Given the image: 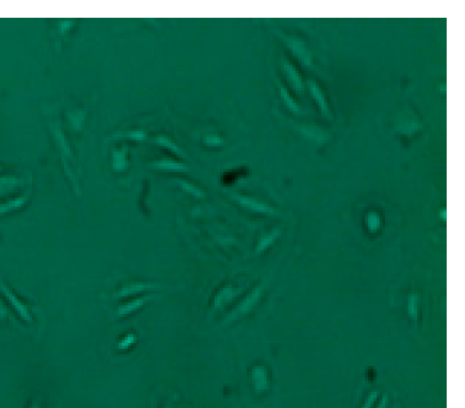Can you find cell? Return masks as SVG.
<instances>
[{
  "label": "cell",
  "instance_id": "cell-17",
  "mask_svg": "<svg viewBox=\"0 0 465 408\" xmlns=\"http://www.w3.org/2000/svg\"><path fill=\"white\" fill-rule=\"evenodd\" d=\"M15 184H16V179H0V189L6 188L7 186H8V187H11V186L15 185Z\"/></svg>",
  "mask_w": 465,
  "mask_h": 408
},
{
  "label": "cell",
  "instance_id": "cell-6",
  "mask_svg": "<svg viewBox=\"0 0 465 408\" xmlns=\"http://www.w3.org/2000/svg\"><path fill=\"white\" fill-rule=\"evenodd\" d=\"M260 289L254 290L249 296L247 297L241 304L239 305L238 309H236L237 314L241 313H245V312L250 311L251 307L256 304L258 301V298L260 296Z\"/></svg>",
  "mask_w": 465,
  "mask_h": 408
},
{
  "label": "cell",
  "instance_id": "cell-7",
  "mask_svg": "<svg viewBox=\"0 0 465 408\" xmlns=\"http://www.w3.org/2000/svg\"><path fill=\"white\" fill-rule=\"evenodd\" d=\"M153 165L157 169L165 170V171H184L188 170V168L183 164L178 163L177 162L167 160V159L160 160L156 162Z\"/></svg>",
  "mask_w": 465,
  "mask_h": 408
},
{
  "label": "cell",
  "instance_id": "cell-5",
  "mask_svg": "<svg viewBox=\"0 0 465 408\" xmlns=\"http://www.w3.org/2000/svg\"><path fill=\"white\" fill-rule=\"evenodd\" d=\"M152 287H153V285L148 284V283H141V282L131 283V284L127 285V286L120 290L118 292V296H129V295H132L134 294H138V293L142 292V291L151 289Z\"/></svg>",
  "mask_w": 465,
  "mask_h": 408
},
{
  "label": "cell",
  "instance_id": "cell-3",
  "mask_svg": "<svg viewBox=\"0 0 465 408\" xmlns=\"http://www.w3.org/2000/svg\"><path fill=\"white\" fill-rule=\"evenodd\" d=\"M234 198L236 199L237 201L242 205L243 207L250 209L252 211H256L259 212H273V210L269 207H267L263 203H260L259 201L256 200H253L251 198L245 197V196H241V195H235Z\"/></svg>",
  "mask_w": 465,
  "mask_h": 408
},
{
  "label": "cell",
  "instance_id": "cell-14",
  "mask_svg": "<svg viewBox=\"0 0 465 408\" xmlns=\"http://www.w3.org/2000/svg\"><path fill=\"white\" fill-rule=\"evenodd\" d=\"M274 237H275V235L273 233V234H271V235H269V236H267V237L263 238V239L259 242V244H258L257 250H256L257 252H262L263 250H265L266 248L273 242Z\"/></svg>",
  "mask_w": 465,
  "mask_h": 408
},
{
  "label": "cell",
  "instance_id": "cell-2",
  "mask_svg": "<svg viewBox=\"0 0 465 408\" xmlns=\"http://www.w3.org/2000/svg\"><path fill=\"white\" fill-rule=\"evenodd\" d=\"M287 42L300 60L303 61L305 64H308L310 62V53L302 40L294 37H289Z\"/></svg>",
  "mask_w": 465,
  "mask_h": 408
},
{
  "label": "cell",
  "instance_id": "cell-4",
  "mask_svg": "<svg viewBox=\"0 0 465 408\" xmlns=\"http://www.w3.org/2000/svg\"><path fill=\"white\" fill-rule=\"evenodd\" d=\"M308 85H309V88H310V92L312 94V96L314 97L315 100L317 101L318 104L321 107V109L323 111V112H327L328 110V106H327V103H326V98H325L324 93L322 92L321 89L320 88V86L318 85L317 83L313 81L310 80L308 82Z\"/></svg>",
  "mask_w": 465,
  "mask_h": 408
},
{
  "label": "cell",
  "instance_id": "cell-9",
  "mask_svg": "<svg viewBox=\"0 0 465 408\" xmlns=\"http://www.w3.org/2000/svg\"><path fill=\"white\" fill-rule=\"evenodd\" d=\"M156 141H158V143L162 144L166 148H169L172 152L176 153L177 155H179V156H184L182 150L178 148V146H177L173 141H170V139H168V138H166V137H164V136H160V137H157V138H156Z\"/></svg>",
  "mask_w": 465,
  "mask_h": 408
},
{
  "label": "cell",
  "instance_id": "cell-10",
  "mask_svg": "<svg viewBox=\"0 0 465 408\" xmlns=\"http://www.w3.org/2000/svg\"><path fill=\"white\" fill-rule=\"evenodd\" d=\"M379 399H380V392L377 390L372 391L367 395L361 408H374Z\"/></svg>",
  "mask_w": 465,
  "mask_h": 408
},
{
  "label": "cell",
  "instance_id": "cell-13",
  "mask_svg": "<svg viewBox=\"0 0 465 408\" xmlns=\"http://www.w3.org/2000/svg\"><path fill=\"white\" fill-rule=\"evenodd\" d=\"M26 201V199L25 198H19V199H16V200H11L9 201L7 204H5L4 206L0 207V212H8L9 210H12V209L18 208L20 207L21 205H23Z\"/></svg>",
  "mask_w": 465,
  "mask_h": 408
},
{
  "label": "cell",
  "instance_id": "cell-11",
  "mask_svg": "<svg viewBox=\"0 0 465 408\" xmlns=\"http://www.w3.org/2000/svg\"><path fill=\"white\" fill-rule=\"evenodd\" d=\"M233 296V292L230 287H227L222 290L215 299V304L216 305H221L227 302L231 297Z\"/></svg>",
  "mask_w": 465,
  "mask_h": 408
},
{
  "label": "cell",
  "instance_id": "cell-1",
  "mask_svg": "<svg viewBox=\"0 0 465 408\" xmlns=\"http://www.w3.org/2000/svg\"><path fill=\"white\" fill-rule=\"evenodd\" d=\"M282 68L285 74L287 76L290 85L296 89V90H301L303 89V80L296 67L293 66L292 63H290L288 60H284L282 61Z\"/></svg>",
  "mask_w": 465,
  "mask_h": 408
},
{
  "label": "cell",
  "instance_id": "cell-16",
  "mask_svg": "<svg viewBox=\"0 0 465 408\" xmlns=\"http://www.w3.org/2000/svg\"><path fill=\"white\" fill-rule=\"evenodd\" d=\"M389 403H390L389 395H388V394H384V395H383V396L379 399L374 408H388V407H389Z\"/></svg>",
  "mask_w": 465,
  "mask_h": 408
},
{
  "label": "cell",
  "instance_id": "cell-12",
  "mask_svg": "<svg viewBox=\"0 0 465 408\" xmlns=\"http://www.w3.org/2000/svg\"><path fill=\"white\" fill-rule=\"evenodd\" d=\"M281 96L283 98L284 101L286 102V104L288 105L289 107L293 110V111H298L299 109V106L296 103L295 100L292 98V97L289 95L288 90L286 89H284L283 87H281Z\"/></svg>",
  "mask_w": 465,
  "mask_h": 408
},
{
  "label": "cell",
  "instance_id": "cell-15",
  "mask_svg": "<svg viewBox=\"0 0 465 408\" xmlns=\"http://www.w3.org/2000/svg\"><path fill=\"white\" fill-rule=\"evenodd\" d=\"M181 186L184 188L185 190H186L187 192H189V193L194 194L195 196H198V197H199V196H201V195H202V193L199 191V189L195 188L194 186L191 185V184H189V183H187V182H182V183H181Z\"/></svg>",
  "mask_w": 465,
  "mask_h": 408
},
{
  "label": "cell",
  "instance_id": "cell-8",
  "mask_svg": "<svg viewBox=\"0 0 465 408\" xmlns=\"http://www.w3.org/2000/svg\"><path fill=\"white\" fill-rule=\"evenodd\" d=\"M150 298L148 296H144L141 297V298H139V299H136L134 301H131L130 303L128 304H124L122 305L119 310H118V313L120 315H126V314H128V313H131V312H134V311H137L139 308H141L142 305L146 304L149 300Z\"/></svg>",
  "mask_w": 465,
  "mask_h": 408
},
{
  "label": "cell",
  "instance_id": "cell-18",
  "mask_svg": "<svg viewBox=\"0 0 465 408\" xmlns=\"http://www.w3.org/2000/svg\"><path fill=\"white\" fill-rule=\"evenodd\" d=\"M134 341H135V337H134L133 335H128V336H126L125 338L119 343V347H121V348H127V347H128L130 344H132Z\"/></svg>",
  "mask_w": 465,
  "mask_h": 408
}]
</instances>
